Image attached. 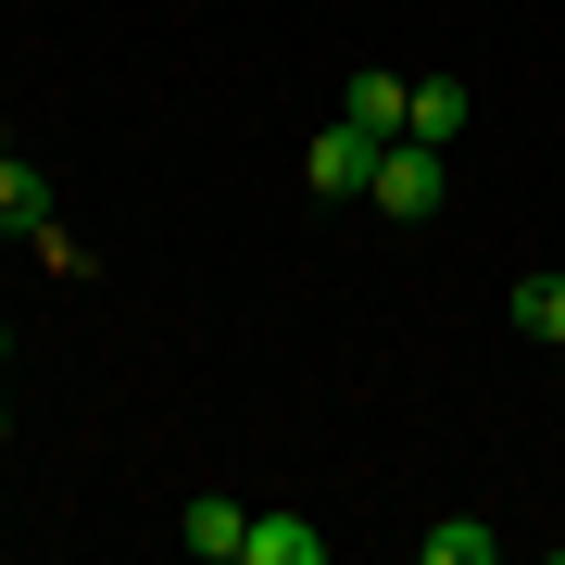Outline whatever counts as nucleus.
<instances>
[{
    "label": "nucleus",
    "mask_w": 565,
    "mask_h": 565,
    "mask_svg": "<svg viewBox=\"0 0 565 565\" xmlns=\"http://www.w3.org/2000/svg\"><path fill=\"white\" fill-rule=\"evenodd\" d=\"M239 565H327V527H315V515H252Z\"/></svg>",
    "instance_id": "4"
},
{
    "label": "nucleus",
    "mask_w": 565,
    "mask_h": 565,
    "mask_svg": "<svg viewBox=\"0 0 565 565\" xmlns=\"http://www.w3.org/2000/svg\"><path fill=\"white\" fill-rule=\"evenodd\" d=\"M403 139H427V151H452V139H465V88H452V76H427L415 102H403Z\"/></svg>",
    "instance_id": "5"
},
{
    "label": "nucleus",
    "mask_w": 565,
    "mask_h": 565,
    "mask_svg": "<svg viewBox=\"0 0 565 565\" xmlns=\"http://www.w3.org/2000/svg\"><path fill=\"white\" fill-rule=\"evenodd\" d=\"M553 352H565V340H553Z\"/></svg>",
    "instance_id": "12"
},
{
    "label": "nucleus",
    "mask_w": 565,
    "mask_h": 565,
    "mask_svg": "<svg viewBox=\"0 0 565 565\" xmlns=\"http://www.w3.org/2000/svg\"><path fill=\"white\" fill-rule=\"evenodd\" d=\"M0 364H13V327H0Z\"/></svg>",
    "instance_id": "11"
},
{
    "label": "nucleus",
    "mask_w": 565,
    "mask_h": 565,
    "mask_svg": "<svg viewBox=\"0 0 565 565\" xmlns=\"http://www.w3.org/2000/svg\"><path fill=\"white\" fill-rule=\"evenodd\" d=\"M177 541L202 553V565H239V541H252V503H226V490H202V503L177 515Z\"/></svg>",
    "instance_id": "3"
},
{
    "label": "nucleus",
    "mask_w": 565,
    "mask_h": 565,
    "mask_svg": "<svg viewBox=\"0 0 565 565\" xmlns=\"http://www.w3.org/2000/svg\"><path fill=\"white\" fill-rule=\"evenodd\" d=\"M515 327H527V340H565V277H553V264H541V277H515V302H503Z\"/></svg>",
    "instance_id": "8"
},
{
    "label": "nucleus",
    "mask_w": 565,
    "mask_h": 565,
    "mask_svg": "<svg viewBox=\"0 0 565 565\" xmlns=\"http://www.w3.org/2000/svg\"><path fill=\"white\" fill-rule=\"evenodd\" d=\"M0 440H13V390H0Z\"/></svg>",
    "instance_id": "10"
},
{
    "label": "nucleus",
    "mask_w": 565,
    "mask_h": 565,
    "mask_svg": "<svg viewBox=\"0 0 565 565\" xmlns=\"http://www.w3.org/2000/svg\"><path fill=\"white\" fill-rule=\"evenodd\" d=\"M302 177L327 189V202H352V189L377 177V126H352V114H340V126H315V151H302Z\"/></svg>",
    "instance_id": "2"
},
{
    "label": "nucleus",
    "mask_w": 565,
    "mask_h": 565,
    "mask_svg": "<svg viewBox=\"0 0 565 565\" xmlns=\"http://www.w3.org/2000/svg\"><path fill=\"white\" fill-rule=\"evenodd\" d=\"M51 214V189H39V163H25L13 139H0V226H39Z\"/></svg>",
    "instance_id": "9"
},
{
    "label": "nucleus",
    "mask_w": 565,
    "mask_h": 565,
    "mask_svg": "<svg viewBox=\"0 0 565 565\" xmlns=\"http://www.w3.org/2000/svg\"><path fill=\"white\" fill-rule=\"evenodd\" d=\"M403 102H415V88H403V76H390V63H364V76H352V102H340V114H352V126H377V139H403Z\"/></svg>",
    "instance_id": "6"
},
{
    "label": "nucleus",
    "mask_w": 565,
    "mask_h": 565,
    "mask_svg": "<svg viewBox=\"0 0 565 565\" xmlns=\"http://www.w3.org/2000/svg\"><path fill=\"white\" fill-rule=\"evenodd\" d=\"M490 553H503L490 515H440V527H427V565H490Z\"/></svg>",
    "instance_id": "7"
},
{
    "label": "nucleus",
    "mask_w": 565,
    "mask_h": 565,
    "mask_svg": "<svg viewBox=\"0 0 565 565\" xmlns=\"http://www.w3.org/2000/svg\"><path fill=\"white\" fill-rule=\"evenodd\" d=\"M364 202H377L390 226H427L452 202V163L427 151V139H377V177H364Z\"/></svg>",
    "instance_id": "1"
}]
</instances>
